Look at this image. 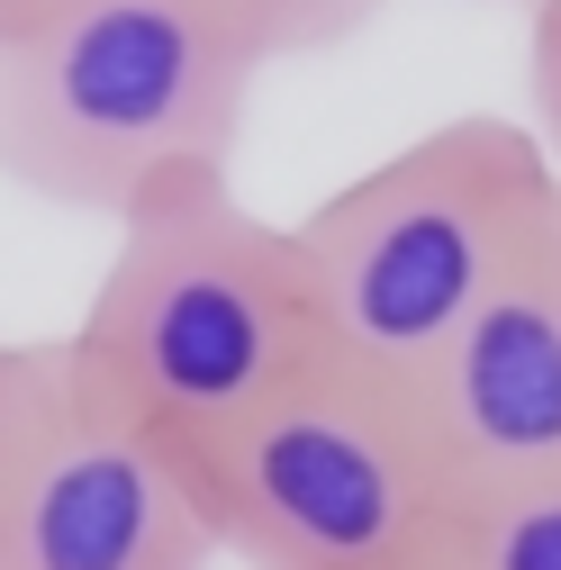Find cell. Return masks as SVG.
<instances>
[{"label": "cell", "mask_w": 561, "mask_h": 570, "mask_svg": "<svg viewBox=\"0 0 561 570\" xmlns=\"http://www.w3.org/2000/svg\"><path fill=\"white\" fill-rule=\"evenodd\" d=\"M552 199V155L534 146V127L508 118H444L326 190L291 227L308 254L326 353L398 390L426 381L435 353L471 326V308L508 281Z\"/></svg>", "instance_id": "obj_3"}, {"label": "cell", "mask_w": 561, "mask_h": 570, "mask_svg": "<svg viewBox=\"0 0 561 570\" xmlns=\"http://www.w3.org/2000/svg\"><path fill=\"white\" fill-rule=\"evenodd\" d=\"M416 570H444V552H435V561H416Z\"/></svg>", "instance_id": "obj_11"}, {"label": "cell", "mask_w": 561, "mask_h": 570, "mask_svg": "<svg viewBox=\"0 0 561 570\" xmlns=\"http://www.w3.org/2000/svg\"><path fill=\"white\" fill-rule=\"evenodd\" d=\"M0 10H19V0H0Z\"/></svg>", "instance_id": "obj_12"}, {"label": "cell", "mask_w": 561, "mask_h": 570, "mask_svg": "<svg viewBox=\"0 0 561 570\" xmlns=\"http://www.w3.org/2000/svg\"><path fill=\"white\" fill-rule=\"evenodd\" d=\"M19 407H28V344L0 335V480H10V453H19Z\"/></svg>", "instance_id": "obj_10"}, {"label": "cell", "mask_w": 561, "mask_h": 570, "mask_svg": "<svg viewBox=\"0 0 561 570\" xmlns=\"http://www.w3.org/2000/svg\"><path fill=\"white\" fill-rule=\"evenodd\" d=\"M190 489L218 561L245 570H416L453 525V480L407 390L335 353L245 425L190 444Z\"/></svg>", "instance_id": "obj_4"}, {"label": "cell", "mask_w": 561, "mask_h": 570, "mask_svg": "<svg viewBox=\"0 0 561 570\" xmlns=\"http://www.w3.org/2000/svg\"><path fill=\"white\" fill-rule=\"evenodd\" d=\"M263 55L208 0L0 10V181L73 218H127L181 173H236Z\"/></svg>", "instance_id": "obj_1"}, {"label": "cell", "mask_w": 561, "mask_h": 570, "mask_svg": "<svg viewBox=\"0 0 561 570\" xmlns=\"http://www.w3.org/2000/svg\"><path fill=\"white\" fill-rule=\"evenodd\" d=\"M263 63H291V55H335L354 46L390 0H208Z\"/></svg>", "instance_id": "obj_8"}, {"label": "cell", "mask_w": 561, "mask_h": 570, "mask_svg": "<svg viewBox=\"0 0 561 570\" xmlns=\"http://www.w3.org/2000/svg\"><path fill=\"white\" fill-rule=\"evenodd\" d=\"M407 407L453 480V498L561 480V199L508 263V281L435 353Z\"/></svg>", "instance_id": "obj_6"}, {"label": "cell", "mask_w": 561, "mask_h": 570, "mask_svg": "<svg viewBox=\"0 0 561 570\" xmlns=\"http://www.w3.org/2000/svg\"><path fill=\"white\" fill-rule=\"evenodd\" d=\"M525 82H534V146L561 173V0H534V37H525Z\"/></svg>", "instance_id": "obj_9"}, {"label": "cell", "mask_w": 561, "mask_h": 570, "mask_svg": "<svg viewBox=\"0 0 561 570\" xmlns=\"http://www.w3.org/2000/svg\"><path fill=\"white\" fill-rule=\"evenodd\" d=\"M218 534L190 489V453L164 444L73 335L28 344L19 453L0 480V570H208Z\"/></svg>", "instance_id": "obj_5"}, {"label": "cell", "mask_w": 561, "mask_h": 570, "mask_svg": "<svg viewBox=\"0 0 561 570\" xmlns=\"http://www.w3.org/2000/svg\"><path fill=\"white\" fill-rule=\"evenodd\" d=\"M444 570H561V480L453 498Z\"/></svg>", "instance_id": "obj_7"}, {"label": "cell", "mask_w": 561, "mask_h": 570, "mask_svg": "<svg viewBox=\"0 0 561 570\" xmlns=\"http://www.w3.org/2000/svg\"><path fill=\"white\" fill-rule=\"evenodd\" d=\"M73 353L155 425L208 444L326 363V317L291 227L254 218L236 173H181L118 218Z\"/></svg>", "instance_id": "obj_2"}]
</instances>
